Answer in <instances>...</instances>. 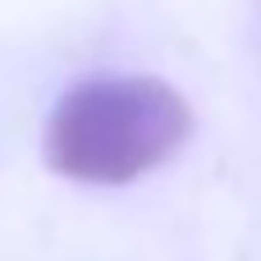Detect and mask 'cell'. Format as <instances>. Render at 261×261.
<instances>
[{
    "label": "cell",
    "mask_w": 261,
    "mask_h": 261,
    "mask_svg": "<svg viewBox=\"0 0 261 261\" xmlns=\"http://www.w3.org/2000/svg\"><path fill=\"white\" fill-rule=\"evenodd\" d=\"M193 138L188 96L151 73L83 78L46 115L41 161L87 188H124L170 165Z\"/></svg>",
    "instance_id": "cell-1"
}]
</instances>
